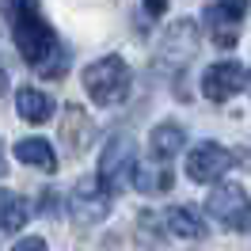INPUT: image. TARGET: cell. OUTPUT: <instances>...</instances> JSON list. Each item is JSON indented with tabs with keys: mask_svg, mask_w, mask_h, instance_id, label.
Returning a JSON list of instances; mask_svg holds the SVG:
<instances>
[{
	"mask_svg": "<svg viewBox=\"0 0 251 251\" xmlns=\"http://www.w3.org/2000/svg\"><path fill=\"white\" fill-rule=\"evenodd\" d=\"M27 217H31L27 202L12 190H0V232H19L27 225Z\"/></svg>",
	"mask_w": 251,
	"mask_h": 251,
	"instance_id": "5bb4252c",
	"label": "cell"
},
{
	"mask_svg": "<svg viewBox=\"0 0 251 251\" xmlns=\"http://www.w3.org/2000/svg\"><path fill=\"white\" fill-rule=\"evenodd\" d=\"M228 164H232V156H228L225 145L198 141L190 149V156H187V175L194 183H213V179H221V175L228 172Z\"/></svg>",
	"mask_w": 251,
	"mask_h": 251,
	"instance_id": "52a82bcc",
	"label": "cell"
},
{
	"mask_svg": "<svg viewBox=\"0 0 251 251\" xmlns=\"http://www.w3.org/2000/svg\"><path fill=\"white\" fill-rule=\"evenodd\" d=\"M69 213H73V221L80 228H88V225H95V221H103L110 213V194L99 187V179L84 175L69 194Z\"/></svg>",
	"mask_w": 251,
	"mask_h": 251,
	"instance_id": "277c9868",
	"label": "cell"
},
{
	"mask_svg": "<svg viewBox=\"0 0 251 251\" xmlns=\"http://www.w3.org/2000/svg\"><path fill=\"white\" fill-rule=\"evenodd\" d=\"M16 110L23 122L31 126H42L53 114V99H50L42 88H34V84H23V88H16Z\"/></svg>",
	"mask_w": 251,
	"mask_h": 251,
	"instance_id": "9c48e42d",
	"label": "cell"
},
{
	"mask_svg": "<svg viewBox=\"0 0 251 251\" xmlns=\"http://www.w3.org/2000/svg\"><path fill=\"white\" fill-rule=\"evenodd\" d=\"M164 8H168V0H145V12L156 19V16H164Z\"/></svg>",
	"mask_w": 251,
	"mask_h": 251,
	"instance_id": "ffe728a7",
	"label": "cell"
},
{
	"mask_svg": "<svg viewBox=\"0 0 251 251\" xmlns=\"http://www.w3.org/2000/svg\"><path fill=\"white\" fill-rule=\"evenodd\" d=\"M137 232H141V240H145V251H156L168 228H164V217H160V213L145 209L141 217H137Z\"/></svg>",
	"mask_w": 251,
	"mask_h": 251,
	"instance_id": "2e32d148",
	"label": "cell"
},
{
	"mask_svg": "<svg viewBox=\"0 0 251 251\" xmlns=\"http://www.w3.org/2000/svg\"><path fill=\"white\" fill-rule=\"evenodd\" d=\"M164 228L175 236H183V240H205V221L202 213H194L190 205H172L168 213H164Z\"/></svg>",
	"mask_w": 251,
	"mask_h": 251,
	"instance_id": "7c38bea8",
	"label": "cell"
},
{
	"mask_svg": "<svg viewBox=\"0 0 251 251\" xmlns=\"http://www.w3.org/2000/svg\"><path fill=\"white\" fill-rule=\"evenodd\" d=\"M205 23H209V34H213V42H217L221 50L236 46V19H228L225 12H217V8H209V12H205Z\"/></svg>",
	"mask_w": 251,
	"mask_h": 251,
	"instance_id": "9a60e30c",
	"label": "cell"
},
{
	"mask_svg": "<svg viewBox=\"0 0 251 251\" xmlns=\"http://www.w3.org/2000/svg\"><path fill=\"white\" fill-rule=\"evenodd\" d=\"M0 88H4V73H0Z\"/></svg>",
	"mask_w": 251,
	"mask_h": 251,
	"instance_id": "7402d4cb",
	"label": "cell"
},
{
	"mask_svg": "<svg viewBox=\"0 0 251 251\" xmlns=\"http://www.w3.org/2000/svg\"><path fill=\"white\" fill-rule=\"evenodd\" d=\"M213 8H217V12H225L228 19H236V23H240V19H244V12H248V0H217Z\"/></svg>",
	"mask_w": 251,
	"mask_h": 251,
	"instance_id": "e0dca14e",
	"label": "cell"
},
{
	"mask_svg": "<svg viewBox=\"0 0 251 251\" xmlns=\"http://www.w3.org/2000/svg\"><path fill=\"white\" fill-rule=\"evenodd\" d=\"M129 183L141 190V194H168L175 183V175L168 172V164H133Z\"/></svg>",
	"mask_w": 251,
	"mask_h": 251,
	"instance_id": "8fae6325",
	"label": "cell"
},
{
	"mask_svg": "<svg viewBox=\"0 0 251 251\" xmlns=\"http://www.w3.org/2000/svg\"><path fill=\"white\" fill-rule=\"evenodd\" d=\"M16 160L27 164V168H38V172H46V175L57 172V156H53V149H50L42 137H23V141H16Z\"/></svg>",
	"mask_w": 251,
	"mask_h": 251,
	"instance_id": "4fadbf2b",
	"label": "cell"
},
{
	"mask_svg": "<svg viewBox=\"0 0 251 251\" xmlns=\"http://www.w3.org/2000/svg\"><path fill=\"white\" fill-rule=\"evenodd\" d=\"M84 92L92 103L99 107H118L126 95H129V65L118 57V53H107L84 69Z\"/></svg>",
	"mask_w": 251,
	"mask_h": 251,
	"instance_id": "7a4b0ae2",
	"label": "cell"
},
{
	"mask_svg": "<svg viewBox=\"0 0 251 251\" xmlns=\"http://www.w3.org/2000/svg\"><path fill=\"white\" fill-rule=\"evenodd\" d=\"M248 88V69L240 61H217L205 69L202 76V95L209 103H225V99H232Z\"/></svg>",
	"mask_w": 251,
	"mask_h": 251,
	"instance_id": "8992f818",
	"label": "cell"
},
{
	"mask_svg": "<svg viewBox=\"0 0 251 251\" xmlns=\"http://www.w3.org/2000/svg\"><path fill=\"white\" fill-rule=\"evenodd\" d=\"M205 209H209L225 228H232V232H244V228H248V190L240 187V183H221V187H213Z\"/></svg>",
	"mask_w": 251,
	"mask_h": 251,
	"instance_id": "5b68a950",
	"label": "cell"
},
{
	"mask_svg": "<svg viewBox=\"0 0 251 251\" xmlns=\"http://www.w3.org/2000/svg\"><path fill=\"white\" fill-rule=\"evenodd\" d=\"M12 251H50V248H46V240H38V236H27V240H19Z\"/></svg>",
	"mask_w": 251,
	"mask_h": 251,
	"instance_id": "ac0fdd59",
	"label": "cell"
},
{
	"mask_svg": "<svg viewBox=\"0 0 251 251\" xmlns=\"http://www.w3.org/2000/svg\"><path fill=\"white\" fill-rule=\"evenodd\" d=\"M149 149H152V156H156V160L179 156V152L187 149V133H183V126H179V122H160L156 129L149 133Z\"/></svg>",
	"mask_w": 251,
	"mask_h": 251,
	"instance_id": "30bf717a",
	"label": "cell"
},
{
	"mask_svg": "<svg viewBox=\"0 0 251 251\" xmlns=\"http://www.w3.org/2000/svg\"><path fill=\"white\" fill-rule=\"evenodd\" d=\"M4 168H8V164H4V149H0V179H4Z\"/></svg>",
	"mask_w": 251,
	"mask_h": 251,
	"instance_id": "44dd1931",
	"label": "cell"
},
{
	"mask_svg": "<svg viewBox=\"0 0 251 251\" xmlns=\"http://www.w3.org/2000/svg\"><path fill=\"white\" fill-rule=\"evenodd\" d=\"M27 4H38V0H0V16L8 19L12 12H19V8H27Z\"/></svg>",
	"mask_w": 251,
	"mask_h": 251,
	"instance_id": "d6986e66",
	"label": "cell"
},
{
	"mask_svg": "<svg viewBox=\"0 0 251 251\" xmlns=\"http://www.w3.org/2000/svg\"><path fill=\"white\" fill-rule=\"evenodd\" d=\"M8 27H12V42H16L19 57L31 65V69H42L46 76H57L65 69V53L57 46V34L50 27L46 19H42V8L38 4H27V8H19L8 16Z\"/></svg>",
	"mask_w": 251,
	"mask_h": 251,
	"instance_id": "6da1fadb",
	"label": "cell"
},
{
	"mask_svg": "<svg viewBox=\"0 0 251 251\" xmlns=\"http://www.w3.org/2000/svg\"><path fill=\"white\" fill-rule=\"evenodd\" d=\"M133 164H137V141L129 133H110L103 152H99V187L114 198L118 190L129 187Z\"/></svg>",
	"mask_w": 251,
	"mask_h": 251,
	"instance_id": "3957f363",
	"label": "cell"
},
{
	"mask_svg": "<svg viewBox=\"0 0 251 251\" xmlns=\"http://www.w3.org/2000/svg\"><path fill=\"white\" fill-rule=\"evenodd\" d=\"M61 141L69 145V152H84V149H92L95 141V126L88 118V110L84 107H65V118H61Z\"/></svg>",
	"mask_w": 251,
	"mask_h": 251,
	"instance_id": "ba28073f",
	"label": "cell"
}]
</instances>
